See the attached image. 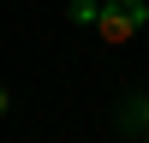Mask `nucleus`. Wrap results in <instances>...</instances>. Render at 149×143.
Listing matches in <instances>:
<instances>
[{
    "label": "nucleus",
    "instance_id": "20e7f679",
    "mask_svg": "<svg viewBox=\"0 0 149 143\" xmlns=\"http://www.w3.org/2000/svg\"><path fill=\"white\" fill-rule=\"evenodd\" d=\"M0 113H6V90H0Z\"/></svg>",
    "mask_w": 149,
    "mask_h": 143
},
{
    "label": "nucleus",
    "instance_id": "7ed1b4c3",
    "mask_svg": "<svg viewBox=\"0 0 149 143\" xmlns=\"http://www.w3.org/2000/svg\"><path fill=\"white\" fill-rule=\"evenodd\" d=\"M102 18V0H72V24H95Z\"/></svg>",
    "mask_w": 149,
    "mask_h": 143
},
{
    "label": "nucleus",
    "instance_id": "f257e3e1",
    "mask_svg": "<svg viewBox=\"0 0 149 143\" xmlns=\"http://www.w3.org/2000/svg\"><path fill=\"white\" fill-rule=\"evenodd\" d=\"M149 24V0H102V18H95V30H102V42H131Z\"/></svg>",
    "mask_w": 149,
    "mask_h": 143
},
{
    "label": "nucleus",
    "instance_id": "f03ea898",
    "mask_svg": "<svg viewBox=\"0 0 149 143\" xmlns=\"http://www.w3.org/2000/svg\"><path fill=\"white\" fill-rule=\"evenodd\" d=\"M119 125H131V131H149V95H137V101H125Z\"/></svg>",
    "mask_w": 149,
    "mask_h": 143
}]
</instances>
